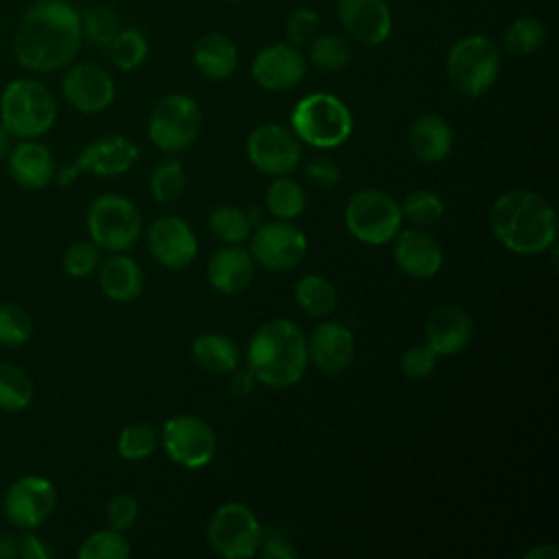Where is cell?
Here are the masks:
<instances>
[{"instance_id": "1", "label": "cell", "mask_w": 559, "mask_h": 559, "mask_svg": "<svg viewBox=\"0 0 559 559\" xmlns=\"http://www.w3.org/2000/svg\"><path fill=\"white\" fill-rule=\"evenodd\" d=\"M83 44L79 9L70 0H37L20 17L13 55L31 72H57L70 66Z\"/></svg>"}, {"instance_id": "2", "label": "cell", "mask_w": 559, "mask_h": 559, "mask_svg": "<svg viewBox=\"0 0 559 559\" xmlns=\"http://www.w3.org/2000/svg\"><path fill=\"white\" fill-rule=\"evenodd\" d=\"M489 227L509 251L535 255L555 245L557 214L539 192L511 190L493 201Z\"/></svg>"}, {"instance_id": "3", "label": "cell", "mask_w": 559, "mask_h": 559, "mask_svg": "<svg viewBox=\"0 0 559 559\" xmlns=\"http://www.w3.org/2000/svg\"><path fill=\"white\" fill-rule=\"evenodd\" d=\"M308 365V347L301 328L288 319H269L251 336L247 369L258 382L284 389L301 380Z\"/></svg>"}, {"instance_id": "4", "label": "cell", "mask_w": 559, "mask_h": 559, "mask_svg": "<svg viewBox=\"0 0 559 559\" xmlns=\"http://www.w3.org/2000/svg\"><path fill=\"white\" fill-rule=\"evenodd\" d=\"M0 122L15 140H37L57 122V100L41 81L13 79L0 94Z\"/></svg>"}, {"instance_id": "5", "label": "cell", "mask_w": 559, "mask_h": 559, "mask_svg": "<svg viewBox=\"0 0 559 559\" xmlns=\"http://www.w3.org/2000/svg\"><path fill=\"white\" fill-rule=\"evenodd\" d=\"M290 129L304 144L314 148H334L349 138L354 118L338 96L314 92L293 107Z\"/></svg>"}, {"instance_id": "6", "label": "cell", "mask_w": 559, "mask_h": 559, "mask_svg": "<svg viewBox=\"0 0 559 559\" xmlns=\"http://www.w3.org/2000/svg\"><path fill=\"white\" fill-rule=\"evenodd\" d=\"M500 48L485 35H467L452 44L445 57V74L463 96L485 94L498 79Z\"/></svg>"}, {"instance_id": "7", "label": "cell", "mask_w": 559, "mask_h": 559, "mask_svg": "<svg viewBox=\"0 0 559 559\" xmlns=\"http://www.w3.org/2000/svg\"><path fill=\"white\" fill-rule=\"evenodd\" d=\"M90 240L109 253L129 251L142 234V216L133 201L120 194H100L87 207Z\"/></svg>"}, {"instance_id": "8", "label": "cell", "mask_w": 559, "mask_h": 559, "mask_svg": "<svg viewBox=\"0 0 559 559\" xmlns=\"http://www.w3.org/2000/svg\"><path fill=\"white\" fill-rule=\"evenodd\" d=\"M345 227L365 245H384L402 227L400 203L384 190H358L345 207Z\"/></svg>"}, {"instance_id": "9", "label": "cell", "mask_w": 559, "mask_h": 559, "mask_svg": "<svg viewBox=\"0 0 559 559\" xmlns=\"http://www.w3.org/2000/svg\"><path fill=\"white\" fill-rule=\"evenodd\" d=\"M201 131V109L186 94H168L155 103L148 116L151 142L166 151L179 153L194 144Z\"/></svg>"}, {"instance_id": "10", "label": "cell", "mask_w": 559, "mask_h": 559, "mask_svg": "<svg viewBox=\"0 0 559 559\" xmlns=\"http://www.w3.org/2000/svg\"><path fill=\"white\" fill-rule=\"evenodd\" d=\"M207 542L221 557L249 559L258 555L262 526L242 502H225L207 522Z\"/></svg>"}, {"instance_id": "11", "label": "cell", "mask_w": 559, "mask_h": 559, "mask_svg": "<svg viewBox=\"0 0 559 559\" xmlns=\"http://www.w3.org/2000/svg\"><path fill=\"white\" fill-rule=\"evenodd\" d=\"M57 507V489L55 485L39 476L26 474L15 478L2 498V513L20 531L41 526Z\"/></svg>"}, {"instance_id": "12", "label": "cell", "mask_w": 559, "mask_h": 559, "mask_svg": "<svg viewBox=\"0 0 559 559\" xmlns=\"http://www.w3.org/2000/svg\"><path fill=\"white\" fill-rule=\"evenodd\" d=\"M162 445L181 467H203L216 452V435L207 421L194 415H175L162 428Z\"/></svg>"}, {"instance_id": "13", "label": "cell", "mask_w": 559, "mask_h": 559, "mask_svg": "<svg viewBox=\"0 0 559 559\" xmlns=\"http://www.w3.org/2000/svg\"><path fill=\"white\" fill-rule=\"evenodd\" d=\"M249 236V253L253 262L266 271H290L308 251L304 231L290 223H260Z\"/></svg>"}, {"instance_id": "14", "label": "cell", "mask_w": 559, "mask_h": 559, "mask_svg": "<svg viewBox=\"0 0 559 559\" xmlns=\"http://www.w3.org/2000/svg\"><path fill=\"white\" fill-rule=\"evenodd\" d=\"M247 157L264 175H288L301 159V142L293 129L273 122L260 124L247 138Z\"/></svg>"}, {"instance_id": "15", "label": "cell", "mask_w": 559, "mask_h": 559, "mask_svg": "<svg viewBox=\"0 0 559 559\" xmlns=\"http://www.w3.org/2000/svg\"><path fill=\"white\" fill-rule=\"evenodd\" d=\"M61 94L76 111L98 114L114 103L116 85L109 72L100 66L79 61L66 66V72L61 76Z\"/></svg>"}, {"instance_id": "16", "label": "cell", "mask_w": 559, "mask_h": 559, "mask_svg": "<svg viewBox=\"0 0 559 559\" xmlns=\"http://www.w3.org/2000/svg\"><path fill=\"white\" fill-rule=\"evenodd\" d=\"M146 245L157 264L170 271L186 269L197 255V236L179 216H162L153 221L146 234Z\"/></svg>"}, {"instance_id": "17", "label": "cell", "mask_w": 559, "mask_h": 559, "mask_svg": "<svg viewBox=\"0 0 559 559\" xmlns=\"http://www.w3.org/2000/svg\"><path fill=\"white\" fill-rule=\"evenodd\" d=\"M251 76L269 92L293 90L306 76V57L293 44H271L253 57Z\"/></svg>"}, {"instance_id": "18", "label": "cell", "mask_w": 559, "mask_h": 559, "mask_svg": "<svg viewBox=\"0 0 559 559\" xmlns=\"http://www.w3.org/2000/svg\"><path fill=\"white\" fill-rule=\"evenodd\" d=\"M308 360L323 373H341L345 371L356 352V341L352 330L341 321H323L319 323L310 338H306Z\"/></svg>"}, {"instance_id": "19", "label": "cell", "mask_w": 559, "mask_h": 559, "mask_svg": "<svg viewBox=\"0 0 559 559\" xmlns=\"http://www.w3.org/2000/svg\"><path fill=\"white\" fill-rule=\"evenodd\" d=\"M336 13L347 35L360 44L378 46L391 35L393 17L386 0H336Z\"/></svg>"}, {"instance_id": "20", "label": "cell", "mask_w": 559, "mask_h": 559, "mask_svg": "<svg viewBox=\"0 0 559 559\" xmlns=\"http://www.w3.org/2000/svg\"><path fill=\"white\" fill-rule=\"evenodd\" d=\"M138 146L124 135L111 133L92 140L74 159L79 173H92L98 177H116L127 173L138 159Z\"/></svg>"}, {"instance_id": "21", "label": "cell", "mask_w": 559, "mask_h": 559, "mask_svg": "<svg viewBox=\"0 0 559 559\" xmlns=\"http://www.w3.org/2000/svg\"><path fill=\"white\" fill-rule=\"evenodd\" d=\"M393 260L411 277H432L443 262L437 238L419 227L400 229L393 236Z\"/></svg>"}, {"instance_id": "22", "label": "cell", "mask_w": 559, "mask_h": 559, "mask_svg": "<svg viewBox=\"0 0 559 559\" xmlns=\"http://www.w3.org/2000/svg\"><path fill=\"white\" fill-rule=\"evenodd\" d=\"M7 168L11 179L26 190L46 188L57 173L50 148L37 140H20L7 155Z\"/></svg>"}, {"instance_id": "23", "label": "cell", "mask_w": 559, "mask_h": 559, "mask_svg": "<svg viewBox=\"0 0 559 559\" xmlns=\"http://www.w3.org/2000/svg\"><path fill=\"white\" fill-rule=\"evenodd\" d=\"M474 336V321L461 306H443L435 310L426 323V345L437 356H454L463 352Z\"/></svg>"}, {"instance_id": "24", "label": "cell", "mask_w": 559, "mask_h": 559, "mask_svg": "<svg viewBox=\"0 0 559 559\" xmlns=\"http://www.w3.org/2000/svg\"><path fill=\"white\" fill-rule=\"evenodd\" d=\"M253 271L255 262L251 253L242 247L227 245L212 255L207 264V282L223 295H238L251 284Z\"/></svg>"}, {"instance_id": "25", "label": "cell", "mask_w": 559, "mask_h": 559, "mask_svg": "<svg viewBox=\"0 0 559 559\" xmlns=\"http://www.w3.org/2000/svg\"><path fill=\"white\" fill-rule=\"evenodd\" d=\"M408 144L419 162L437 164L450 155L454 146V133L443 116L426 114L413 122L408 131Z\"/></svg>"}, {"instance_id": "26", "label": "cell", "mask_w": 559, "mask_h": 559, "mask_svg": "<svg viewBox=\"0 0 559 559\" xmlns=\"http://www.w3.org/2000/svg\"><path fill=\"white\" fill-rule=\"evenodd\" d=\"M98 286L111 301H133L142 293L144 273L133 258L114 253L98 264Z\"/></svg>"}, {"instance_id": "27", "label": "cell", "mask_w": 559, "mask_h": 559, "mask_svg": "<svg viewBox=\"0 0 559 559\" xmlns=\"http://www.w3.org/2000/svg\"><path fill=\"white\" fill-rule=\"evenodd\" d=\"M192 61L205 79L223 81L234 74L238 66V50L227 35L207 33L194 44Z\"/></svg>"}, {"instance_id": "28", "label": "cell", "mask_w": 559, "mask_h": 559, "mask_svg": "<svg viewBox=\"0 0 559 559\" xmlns=\"http://www.w3.org/2000/svg\"><path fill=\"white\" fill-rule=\"evenodd\" d=\"M192 360L197 362L199 369H203L207 373L227 376L240 367V349L229 336L207 332V334H199L194 338Z\"/></svg>"}, {"instance_id": "29", "label": "cell", "mask_w": 559, "mask_h": 559, "mask_svg": "<svg viewBox=\"0 0 559 559\" xmlns=\"http://www.w3.org/2000/svg\"><path fill=\"white\" fill-rule=\"evenodd\" d=\"M295 301L310 317H328L336 310V288L323 275H304L295 284Z\"/></svg>"}, {"instance_id": "30", "label": "cell", "mask_w": 559, "mask_h": 559, "mask_svg": "<svg viewBox=\"0 0 559 559\" xmlns=\"http://www.w3.org/2000/svg\"><path fill=\"white\" fill-rule=\"evenodd\" d=\"M33 395V378L15 362H0V408L7 413L26 411Z\"/></svg>"}, {"instance_id": "31", "label": "cell", "mask_w": 559, "mask_h": 559, "mask_svg": "<svg viewBox=\"0 0 559 559\" xmlns=\"http://www.w3.org/2000/svg\"><path fill=\"white\" fill-rule=\"evenodd\" d=\"M264 205L275 218L288 221V218H295L304 212L306 192L295 179H290L286 175H280L269 186V190L264 194Z\"/></svg>"}, {"instance_id": "32", "label": "cell", "mask_w": 559, "mask_h": 559, "mask_svg": "<svg viewBox=\"0 0 559 559\" xmlns=\"http://www.w3.org/2000/svg\"><path fill=\"white\" fill-rule=\"evenodd\" d=\"M546 44V26L537 17H518L502 33V46L515 57L537 52Z\"/></svg>"}, {"instance_id": "33", "label": "cell", "mask_w": 559, "mask_h": 559, "mask_svg": "<svg viewBox=\"0 0 559 559\" xmlns=\"http://www.w3.org/2000/svg\"><path fill=\"white\" fill-rule=\"evenodd\" d=\"M79 17L83 39L98 48H107L120 31V20L116 11L107 4H90L83 11H79Z\"/></svg>"}, {"instance_id": "34", "label": "cell", "mask_w": 559, "mask_h": 559, "mask_svg": "<svg viewBox=\"0 0 559 559\" xmlns=\"http://www.w3.org/2000/svg\"><path fill=\"white\" fill-rule=\"evenodd\" d=\"M207 225H210V231L221 242H227V245L242 242L245 238H249V234L253 229L247 210L236 207V205H216L210 212Z\"/></svg>"}, {"instance_id": "35", "label": "cell", "mask_w": 559, "mask_h": 559, "mask_svg": "<svg viewBox=\"0 0 559 559\" xmlns=\"http://www.w3.org/2000/svg\"><path fill=\"white\" fill-rule=\"evenodd\" d=\"M310 61L325 72H338L352 61V46L341 35H317L308 44Z\"/></svg>"}, {"instance_id": "36", "label": "cell", "mask_w": 559, "mask_h": 559, "mask_svg": "<svg viewBox=\"0 0 559 559\" xmlns=\"http://www.w3.org/2000/svg\"><path fill=\"white\" fill-rule=\"evenodd\" d=\"M107 48L111 63L122 72L135 70L148 55V41L138 28H120Z\"/></svg>"}, {"instance_id": "37", "label": "cell", "mask_w": 559, "mask_h": 559, "mask_svg": "<svg viewBox=\"0 0 559 559\" xmlns=\"http://www.w3.org/2000/svg\"><path fill=\"white\" fill-rule=\"evenodd\" d=\"M79 559H127L131 555V546L124 539L122 531L116 528H100L87 535L79 550Z\"/></svg>"}, {"instance_id": "38", "label": "cell", "mask_w": 559, "mask_h": 559, "mask_svg": "<svg viewBox=\"0 0 559 559\" xmlns=\"http://www.w3.org/2000/svg\"><path fill=\"white\" fill-rule=\"evenodd\" d=\"M33 334L31 314L13 301H0V345L22 347Z\"/></svg>"}, {"instance_id": "39", "label": "cell", "mask_w": 559, "mask_h": 559, "mask_svg": "<svg viewBox=\"0 0 559 559\" xmlns=\"http://www.w3.org/2000/svg\"><path fill=\"white\" fill-rule=\"evenodd\" d=\"M151 194L157 203H170L175 201L183 188H186V173L179 159H164L157 164L148 179Z\"/></svg>"}, {"instance_id": "40", "label": "cell", "mask_w": 559, "mask_h": 559, "mask_svg": "<svg viewBox=\"0 0 559 559\" xmlns=\"http://www.w3.org/2000/svg\"><path fill=\"white\" fill-rule=\"evenodd\" d=\"M402 218L415 227H428L443 216V201L430 190H413L400 205Z\"/></svg>"}, {"instance_id": "41", "label": "cell", "mask_w": 559, "mask_h": 559, "mask_svg": "<svg viewBox=\"0 0 559 559\" xmlns=\"http://www.w3.org/2000/svg\"><path fill=\"white\" fill-rule=\"evenodd\" d=\"M116 448L122 459L142 461L157 448V432L148 424H129L120 430Z\"/></svg>"}, {"instance_id": "42", "label": "cell", "mask_w": 559, "mask_h": 559, "mask_svg": "<svg viewBox=\"0 0 559 559\" xmlns=\"http://www.w3.org/2000/svg\"><path fill=\"white\" fill-rule=\"evenodd\" d=\"M98 264L100 249L92 240H76L61 255V266L70 277H87L98 269Z\"/></svg>"}, {"instance_id": "43", "label": "cell", "mask_w": 559, "mask_h": 559, "mask_svg": "<svg viewBox=\"0 0 559 559\" xmlns=\"http://www.w3.org/2000/svg\"><path fill=\"white\" fill-rule=\"evenodd\" d=\"M319 35V15L312 9H295L286 20V39L293 46H308Z\"/></svg>"}, {"instance_id": "44", "label": "cell", "mask_w": 559, "mask_h": 559, "mask_svg": "<svg viewBox=\"0 0 559 559\" xmlns=\"http://www.w3.org/2000/svg\"><path fill=\"white\" fill-rule=\"evenodd\" d=\"M435 360H437V354L426 345H411L402 358H400V369L406 378L411 380H419V378H426L428 373H432L435 369Z\"/></svg>"}, {"instance_id": "45", "label": "cell", "mask_w": 559, "mask_h": 559, "mask_svg": "<svg viewBox=\"0 0 559 559\" xmlns=\"http://www.w3.org/2000/svg\"><path fill=\"white\" fill-rule=\"evenodd\" d=\"M138 513H140V504L131 493H118L107 504L109 526L116 531H122V533L133 526V522L138 520Z\"/></svg>"}, {"instance_id": "46", "label": "cell", "mask_w": 559, "mask_h": 559, "mask_svg": "<svg viewBox=\"0 0 559 559\" xmlns=\"http://www.w3.org/2000/svg\"><path fill=\"white\" fill-rule=\"evenodd\" d=\"M258 552L266 559H295L299 555L282 528L262 531V542Z\"/></svg>"}, {"instance_id": "47", "label": "cell", "mask_w": 559, "mask_h": 559, "mask_svg": "<svg viewBox=\"0 0 559 559\" xmlns=\"http://www.w3.org/2000/svg\"><path fill=\"white\" fill-rule=\"evenodd\" d=\"M306 175L308 179L317 186V188H334L338 181H341V170L334 162L330 159H312L308 166H306Z\"/></svg>"}, {"instance_id": "48", "label": "cell", "mask_w": 559, "mask_h": 559, "mask_svg": "<svg viewBox=\"0 0 559 559\" xmlns=\"http://www.w3.org/2000/svg\"><path fill=\"white\" fill-rule=\"evenodd\" d=\"M17 557L20 559H50L52 548L35 533V528L22 531L17 535Z\"/></svg>"}, {"instance_id": "49", "label": "cell", "mask_w": 559, "mask_h": 559, "mask_svg": "<svg viewBox=\"0 0 559 559\" xmlns=\"http://www.w3.org/2000/svg\"><path fill=\"white\" fill-rule=\"evenodd\" d=\"M258 380L255 376L249 371V369H234L231 371V380H229V391L238 397H245L249 395L253 389H255Z\"/></svg>"}, {"instance_id": "50", "label": "cell", "mask_w": 559, "mask_h": 559, "mask_svg": "<svg viewBox=\"0 0 559 559\" xmlns=\"http://www.w3.org/2000/svg\"><path fill=\"white\" fill-rule=\"evenodd\" d=\"M526 559H559V548L552 544H544V546H535L528 552H524Z\"/></svg>"}, {"instance_id": "51", "label": "cell", "mask_w": 559, "mask_h": 559, "mask_svg": "<svg viewBox=\"0 0 559 559\" xmlns=\"http://www.w3.org/2000/svg\"><path fill=\"white\" fill-rule=\"evenodd\" d=\"M17 557V537L9 533H0V559Z\"/></svg>"}, {"instance_id": "52", "label": "cell", "mask_w": 559, "mask_h": 559, "mask_svg": "<svg viewBox=\"0 0 559 559\" xmlns=\"http://www.w3.org/2000/svg\"><path fill=\"white\" fill-rule=\"evenodd\" d=\"M11 146H13V138H11V133H9V131L2 127V122H0V162L7 159Z\"/></svg>"}, {"instance_id": "53", "label": "cell", "mask_w": 559, "mask_h": 559, "mask_svg": "<svg viewBox=\"0 0 559 559\" xmlns=\"http://www.w3.org/2000/svg\"><path fill=\"white\" fill-rule=\"evenodd\" d=\"M229 2H242V0H229Z\"/></svg>"}, {"instance_id": "54", "label": "cell", "mask_w": 559, "mask_h": 559, "mask_svg": "<svg viewBox=\"0 0 559 559\" xmlns=\"http://www.w3.org/2000/svg\"><path fill=\"white\" fill-rule=\"evenodd\" d=\"M70 2H72V0H70Z\"/></svg>"}]
</instances>
